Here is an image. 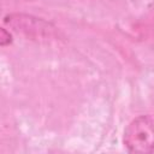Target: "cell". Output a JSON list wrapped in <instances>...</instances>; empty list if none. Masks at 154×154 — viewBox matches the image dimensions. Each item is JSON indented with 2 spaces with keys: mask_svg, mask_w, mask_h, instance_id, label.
<instances>
[{
  "mask_svg": "<svg viewBox=\"0 0 154 154\" xmlns=\"http://www.w3.org/2000/svg\"><path fill=\"white\" fill-rule=\"evenodd\" d=\"M123 142L131 153H153L154 120L148 116H140L131 120L124 131Z\"/></svg>",
  "mask_w": 154,
  "mask_h": 154,
  "instance_id": "1",
  "label": "cell"
},
{
  "mask_svg": "<svg viewBox=\"0 0 154 154\" xmlns=\"http://www.w3.org/2000/svg\"><path fill=\"white\" fill-rule=\"evenodd\" d=\"M5 23L14 31L30 37H43L49 35L53 29L51 24L43 19L26 14H8L5 17Z\"/></svg>",
  "mask_w": 154,
  "mask_h": 154,
  "instance_id": "2",
  "label": "cell"
},
{
  "mask_svg": "<svg viewBox=\"0 0 154 154\" xmlns=\"http://www.w3.org/2000/svg\"><path fill=\"white\" fill-rule=\"evenodd\" d=\"M11 41H12V36H11V34L8 32V31H6V29H1V37H0V43H1V46L4 47V46H6V45H8V43H11Z\"/></svg>",
  "mask_w": 154,
  "mask_h": 154,
  "instance_id": "3",
  "label": "cell"
}]
</instances>
